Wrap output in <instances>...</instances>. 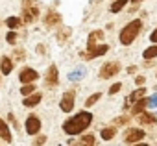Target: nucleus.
Returning <instances> with one entry per match:
<instances>
[{
  "label": "nucleus",
  "instance_id": "1",
  "mask_svg": "<svg viewBox=\"0 0 157 146\" xmlns=\"http://www.w3.org/2000/svg\"><path fill=\"white\" fill-rule=\"evenodd\" d=\"M91 122H93V115L87 113V111H82V113H78L76 117L68 118L63 124V131L68 133V135H78V133H82Z\"/></svg>",
  "mask_w": 157,
  "mask_h": 146
},
{
  "label": "nucleus",
  "instance_id": "2",
  "mask_svg": "<svg viewBox=\"0 0 157 146\" xmlns=\"http://www.w3.org/2000/svg\"><path fill=\"white\" fill-rule=\"evenodd\" d=\"M140 28H142V21H139V19L131 21V22H129L122 32H120V43H122V44H131V43H133V39L139 35Z\"/></svg>",
  "mask_w": 157,
  "mask_h": 146
},
{
  "label": "nucleus",
  "instance_id": "3",
  "mask_svg": "<svg viewBox=\"0 0 157 146\" xmlns=\"http://www.w3.org/2000/svg\"><path fill=\"white\" fill-rule=\"evenodd\" d=\"M39 17V10L35 6V0H24V22H33Z\"/></svg>",
  "mask_w": 157,
  "mask_h": 146
},
{
  "label": "nucleus",
  "instance_id": "4",
  "mask_svg": "<svg viewBox=\"0 0 157 146\" xmlns=\"http://www.w3.org/2000/svg\"><path fill=\"white\" fill-rule=\"evenodd\" d=\"M118 70H120V63H117V61H111V63H105V65L100 68V76H102L104 80H107V78L115 76Z\"/></svg>",
  "mask_w": 157,
  "mask_h": 146
},
{
  "label": "nucleus",
  "instance_id": "5",
  "mask_svg": "<svg viewBox=\"0 0 157 146\" xmlns=\"http://www.w3.org/2000/svg\"><path fill=\"white\" fill-rule=\"evenodd\" d=\"M39 129H41V120L37 118V117H30L28 120H26V131L30 133V135H37L39 133Z\"/></svg>",
  "mask_w": 157,
  "mask_h": 146
},
{
  "label": "nucleus",
  "instance_id": "6",
  "mask_svg": "<svg viewBox=\"0 0 157 146\" xmlns=\"http://www.w3.org/2000/svg\"><path fill=\"white\" fill-rule=\"evenodd\" d=\"M61 109L65 111V113H68V111H72L74 109V93H65L63 94V100H61Z\"/></svg>",
  "mask_w": 157,
  "mask_h": 146
},
{
  "label": "nucleus",
  "instance_id": "7",
  "mask_svg": "<svg viewBox=\"0 0 157 146\" xmlns=\"http://www.w3.org/2000/svg\"><path fill=\"white\" fill-rule=\"evenodd\" d=\"M37 72L33 70V68H24L22 72H21V82L22 83H32V82H35L37 80Z\"/></svg>",
  "mask_w": 157,
  "mask_h": 146
},
{
  "label": "nucleus",
  "instance_id": "8",
  "mask_svg": "<svg viewBox=\"0 0 157 146\" xmlns=\"http://www.w3.org/2000/svg\"><path fill=\"white\" fill-rule=\"evenodd\" d=\"M109 50V46L107 44H100V46H93V48H89V59H94V57H98V56H104L105 52Z\"/></svg>",
  "mask_w": 157,
  "mask_h": 146
},
{
  "label": "nucleus",
  "instance_id": "9",
  "mask_svg": "<svg viewBox=\"0 0 157 146\" xmlns=\"http://www.w3.org/2000/svg\"><path fill=\"white\" fill-rule=\"evenodd\" d=\"M144 131L142 129H129L128 131V135H126V142H137V140H140V139H144Z\"/></svg>",
  "mask_w": 157,
  "mask_h": 146
},
{
  "label": "nucleus",
  "instance_id": "10",
  "mask_svg": "<svg viewBox=\"0 0 157 146\" xmlns=\"http://www.w3.org/2000/svg\"><path fill=\"white\" fill-rule=\"evenodd\" d=\"M48 85H56L57 83V67L56 65H50L48 68V74H46V80H44Z\"/></svg>",
  "mask_w": 157,
  "mask_h": 146
},
{
  "label": "nucleus",
  "instance_id": "11",
  "mask_svg": "<svg viewBox=\"0 0 157 146\" xmlns=\"http://www.w3.org/2000/svg\"><path fill=\"white\" fill-rule=\"evenodd\" d=\"M44 22L48 24V26H54V24H59L61 22V15L59 13H56V11H50L46 17H44Z\"/></svg>",
  "mask_w": 157,
  "mask_h": 146
},
{
  "label": "nucleus",
  "instance_id": "12",
  "mask_svg": "<svg viewBox=\"0 0 157 146\" xmlns=\"http://www.w3.org/2000/svg\"><path fill=\"white\" fill-rule=\"evenodd\" d=\"M0 137H2L6 142H11V133H10V128L6 126V122L0 118Z\"/></svg>",
  "mask_w": 157,
  "mask_h": 146
},
{
  "label": "nucleus",
  "instance_id": "13",
  "mask_svg": "<svg viewBox=\"0 0 157 146\" xmlns=\"http://www.w3.org/2000/svg\"><path fill=\"white\" fill-rule=\"evenodd\" d=\"M0 68H2V74H10L11 68H13V63L10 57H2V61H0Z\"/></svg>",
  "mask_w": 157,
  "mask_h": 146
},
{
  "label": "nucleus",
  "instance_id": "14",
  "mask_svg": "<svg viewBox=\"0 0 157 146\" xmlns=\"http://www.w3.org/2000/svg\"><path fill=\"white\" fill-rule=\"evenodd\" d=\"M96 39H104V32L102 30H96V32H93L91 35H89V41H87V44H89V48H93V46H96Z\"/></svg>",
  "mask_w": 157,
  "mask_h": 146
},
{
  "label": "nucleus",
  "instance_id": "15",
  "mask_svg": "<svg viewBox=\"0 0 157 146\" xmlns=\"http://www.w3.org/2000/svg\"><path fill=\"white\" fill-rule=\"evenodd\" d=\"M39 102H41V94H39V93H35V94H32V96H26L24 106H26V107H33V106H37Z\"/></svg>",
  "mask_w": 157,
  "mask_h": 146
},
{
  "label": "nucleus",
  "instance_id": "16",
  "mask_svg": "<svg viewBox=\"0 0 157 146\" xmlns=\"http://www.w3.org/2000/svg\"><path fill=\"white\" fill-rule=\"evenodd\" d=\"M148 106V100H144V98H140L135 106H133V109H131V113L133 115H140V113H144V107Z\"/></svg>",
  "mask_w": 157,
  "mask_h": 146
},
{
  "label": "nucleus",
  "instance_id": "17",
  "mask_svg": "<svg viewBox=\"0 0 157 146\" xmlns=\"http://www.w3.org/2000/svg\"><path fill=\"white\" fill-rule=\"evenodd\" d=\"M139 122H140V124H153V122H155V117L150 115V113H140V115H139Z\"/></svg>",
  "mask_w": 157,
  "mask_h": 146
},
{
  "label": "nucleus",
  "instance_id": "18",
  "mask_svg": "<svg viewBox=\"0 0 157 146\" xmlns=\"http://www.w3.org/2000/svg\"><path fill=\"white\" fill-rule=\"evenodd\" d=\"M83 76H85V68H83V67H78V68H76V70H74V72H72V74H70V76H68V78H70V80H74V82H76V80H82V78H83Z\"/></svg>",
  "mask_w": 157,
  "mask_h": 146
},
{
  "label": "nucleus",
  "instance_id": "19",
  "mask_svg": "<svg viewBox=\"0 0 157 146\" xmlns=\"http://www.w3.org/2000/svg\"><path fill=\"white\" fill-rule=\"evenodd\" d=\"M146 94V89L144 87H140V89H137L135 93H131V96H129V102H139L142 96Z\"/></svg>",
  "mask_w": 157,
  "mask_h": 146
},
{
  "label": "nucleus",
  "instance_id": "20",
  "mask_svg": "<svg viewBox=\"0 0 157 146\" xmlns=\"http://www.w3.org/2000/svg\"><path fill=\"white\" fill-rule=\"evenodd\" d=\"M80 146H96L94 144V137L93 135H83L80 140Z\"/></svg>",
  "mask_w": 157,
  "mask_h": 146
},
{
  "label": "nucleus",
  "instance_id": "21",
  "mask_svg": "<svg viewBox=\"0 0 157 146\" xmlns=\"http://www.w3.org/2000/svg\"><path fill=\"white\" fill-rule=\"evenodd\" d=\"M113 137H115V129H113V128H105V129L102 131V139H104V140H111Z\"/></svg>",
  "mask_w": 157,
  "mask_h": 146
},
{
  "label": "nucleus",
  "instance_id": "22",
  "mask_svg": "<svg viewBox=\"0 0 157 146\" xmlns=\"http://www.w3.org/2000/svg\"><path fill=\"white\" fill-rule=\"evenodd\" d=\"M144 57L146 59H151V57H157V46H150L144 50Z\"/></svg>",
  "mask_w": 157,
  "mask_h": 146
},
{
  "label": "nucleus",
  "instance_id": "23",
  "mask_svg": "<svg viewBox=\"0 0 157 146\" xmlns=\"http://www.w3.org/2000/svg\"><path fill=\"white\" fill-rule=\"evenodd\" d=\"M126 4H128V0H117V2L111 6V11H113V13H117V11H120Z\"/></svg>",
  "mask_w": 157,
  "mask_h": 146
},
{
  "label": "nucleus",
  "instance_id": "24",
  "mask_svg": "<svg viewBox=\"0 0 157 146\" xmlns=\"http://www.w3.org/2000/svg\"><path fill=\"white\" fill-rule=\"evenodd\" d=\"M6 24H8L10 28H13V30H15V28H19V26H21V19H17V17H10V19L6 21Z\"/></svg>",
  "mask_w": 157,
  "mask_h": 146
},
{
  "label": "nucleus",
  "instance_id": "25",
  "mask_svg": "<svg viewBox=\"0 0 157 146\" xmlns=\"http://www.w3.org/2000/svg\"><path fill=\"white\" fill-rule=\"evenodd\" d=\"M100 96H102L100 93H94L93 96H89V98H87V102H85V106H87V107H91V106H94V104H96V102L100 100Z\"/></svg>",
  "mask_w": 157,
  "mask_h": 146
},
{
  "label": "nucleus",
  "instance_id": "26",
  "mask_svg": "<svg viewBox=\"0 0 157 146\" xmlns=\"http://www.w3.org/2000/svg\"><path fill=\"white\" fill-rule=\"evenodd\" d=\"M33 89H35L33 85H26V87H22V89H21V93H22V94H26V96H30V94L33 93Z\"/></svg>",
  "mask_w": 157,
  "mask_h": 146
},
{
  "label": "nucleus",
  "instance_id": "27",
  "mask_svg": "<svg viewBox=\"0 0 157 146\" xmlns=\"http://www.w3.org/2000/svg\"><path fill=\"white\" fill-rule=\"evenodd\" d=\"M120 83H115V85H111V89H109V94H115V93H118L120 91Z\"/></svg>",
  "mask_w": 157,
  "mask_h": 146
},
{
  "label": "nucleus",
  "instance_id": "28",
  "mask_svg": "<svg viewBox=\"0 0 157 146\" xmlns=\"http://www.w3.org/2000/svg\"><path fill=\"white\" fill-rule=\"evenodd\" d=\"M6 39H8V43H15V39H17V37H15V33H13V32H10Z\"/></svg>",
  "mask_w": 157,
  "mask_h": 146
},
{
  "label": "nucleus",
  "instance_id": "29",
  "mask_svg": "<svg viewBox=\"0 0 157 146\" xmlns=\"http://www.w3.org/2000/svg\"><path fill=\"white\" fill-rule=\"evenodd\" d=\"M148 104H150V106H157V94H153V96L148 100Z\"/></svg>",
  "mask_w": 157,
  "mask_h": 146
},
{
  "label": "nucleus",
  "instance_id": "30",
  "mask_svg": "<svg viewBox=\"0 0 157 146\" xmlns=\"http://www.w3.org/2000/svg\"><path fill=\"white\" fill-rule=\"evenodd\" d=\"M44 140H46V137H37V140H35V146H41Z\"/></svg>",
  "mask_w": 157,
  "mask_h": 146
},
{
  "label": "nucleus",
  "instance_id": "31",
  "mask_svg": "<svg viewBox=\"0 0 157 146\" xmlns=\"http://www.w3.org/2000/svg\"><path fill=\"white\" fill-rule=\"evenodd\" d=\"M135 82H137V85H142V83H144V76H137Z\"/></svg>",
  "mask_w": 157,
  "mask_h": 146
},
{
  "label": "nucleus",
  "instance_id": "32",
  "mask_svg": "<svg viewBox=\"0 0 157 146\" xmlns=\"http://www.w3.org/2000/svg\"><path fill=\"white\" fill-rule=\"evenodd\" d=\"M150 39H151V43H157V30H155V32L150 35Z\"/></svg>",
  "mask_w": 157,
  "mask_h": 146
},
{
  "label": "nucleus",
  "instance_id": "33",
  "mask_svg": "<svg viewBox=\"0 0 157 146\" xmlns=\"http://www.w3.org/2000/svg\"><path fill=\"white\" fill-rule=\"evenodd\" d=\"M128 122V118H117V124H126Z\"/></svg>",
  "mask_w": 157,
  "mask_h": 146
},
{
  "label": "nucleus",
  "instance_id": "34",
  "mask_svg": "<svg viewBox=\"0 0 157 146\" xmlns=\"http://www.w3.org/2000/svg\"><path fill=\"white\" fill-rule=\"evenodd\" d=\"M137 146H148V144H137Z\"/></svg>",
  "mask_w": 157,
  "mask_h": 146
},
{
  "label": "nucleus",
  "instance_id": "35",
  "mask_svg": "<svg viewBox=\"0 0 157 146\" xmlns=\"http://www.w3.org/2000/svg\"><path fill=\"white\" fill-rule=\"evenodd\" d=\"M135 2H140V0H135Z\"/></svg>",
  "mask_w": 157,
  "mask_h": 146
}]
</instances>
